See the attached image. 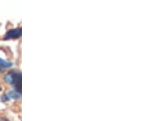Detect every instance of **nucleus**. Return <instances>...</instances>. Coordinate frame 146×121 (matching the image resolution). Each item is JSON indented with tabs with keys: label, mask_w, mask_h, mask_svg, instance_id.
<instances>
[{
	"label": "nucleus",
	"mask_w": 146,
	"mask_h": 121,
	"mask_svg": "<svg viewBox=\"0 0 146 121\" xmlns=\"http://www.w3.org/2000/svg\"><path fill=\"white\" fill-rule=\"evenodd\" d=\"M4 120H5V121H7V120H5V119H4ZM1 121H2V120H1Z\"/></svg>",
	"instance_id": "obj_5"
},
{
	"label": "nucleus",
	"mask_w": 146,
	"mask_h": 121,
	"mask_svg": "<svg viewBox=\"0 0 146 121\" xmlns=\"http://www.w3.org/2000/svg\"><path fill=\"white\" fill-rule=\"evenodd\" d=\"M5 81H7V83L13 84V79H12V76H11V74H7V75L5 76Z\"/></svg>",
	"instance_id": "obj_3"
},
{
	"label": "nucleus",
	"mask_w": 146,
	"mask_h": 121,
	"mask_svg": "<svg viewBox=\"0 0 146 121\" xmlns=\"http://www.w3.org/2000/svg\"><path fill=\"white\" fill-rule=\"evenodd\" d=\"M12 65V63H8V62L5 61V60L2 59V58H0V66L3 68H9L11 67V66Z\"/></svg>",
	"instance_id": "obj_2"
},
{
	"label": "nucleus",
	"mask_w": 146,
	"mask_h": 121,
	"mask_svg": "<svg viewBox=\"0 0 146 121\" xmlns=\"http://www.w3.org/2000/svg\"><path fill=\"white\" fill-rule=\"evenodd\" d=\"M21 35V29H11L10 30L7 34L5 35V37L3 38L4 40H7V39H11V38H16L20 37Z\"/></svg>",
	"instance_id": "obj_1"
},
{
	"label": "nucleus",
	"mask_w": 146,
	"mask_h": 121,
	"mask_svg": "<svg viewBox=\"0 0 146 121\" xmlns=\"http://www.w3.org/2000/svg\"><path fill=\"white\" fill-rule=\"evenodd\" d=\"M8 99H9V97L8 96L7 97V94H4L3 96V97H2V100L3 101H7V100H8Z\"/></svg>",
	"instance_id": "obj_4"
}]
</instances>
